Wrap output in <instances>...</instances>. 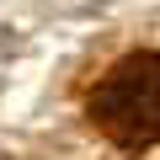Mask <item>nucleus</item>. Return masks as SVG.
Here are the masks:
<instances>
[{
	"mask_svg": "<svg viewBox=\"0 0 160 160\" xmlns=\"http://www.w3.org/2000/svg\"><path fill=\"white\" fill-rule=\"evenodd\" d=\"M91 118L102 123L107 139H118L123 149H144L155 144L160 128V75H155V53L139 48L128 59H118L102 86L91 96Z\"/></svg>",
	"mask_w": 160,
	"mask_h": 160,
	"instance_id": "nucleus-1",
	"label": "nucleus"
}]
</instances>
